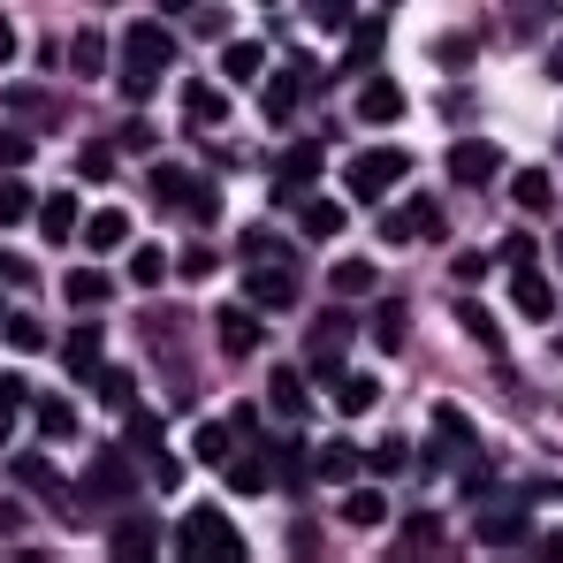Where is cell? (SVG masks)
<instances>
[{
	"label": "cell",
	"mask_w": 563,
	"mask_h": 563,
	"mask_svg": "<svg viewBox=\"0 0 563 563\" xmlns=\"http://www.w3.org/2000/svg\"><path fill=\"white\" fill-rule=\"evenodd\" d=\"M176 556L184 563H244V533H229V518L213 510V503H198L184 510V526H176Z\"/></svg>",
	"instance_id": "obj_1"
},
{
	"label": "cell",
	"mask_w": 563,
	"mask_h": 563,
	"mask_svg": "<svg viewBox=\"0 0 563 563\" xmlns=\"http://www.w3.org/2000/svg\"><path fill=\"white\" fill-rule=\"evenodd\" d=\"M168 62H176V31H168V23H130V31H122V77L161 85Z\"/></svg>",
	"instance_id": "obj_2"
},
{
	"label": "cell",
	"mask_w": 563,
	"mask_h": 563,
	"mask_svg": "<svg viewBox=\"0 0 563 563\" xmlns=\"http://www.w3.org/2000/svg\"><path fill=\"white\" fill-rule=\"evenodd\" d=\"M404 168H411V161H404V153H396V145H374V153H358V161H351V168H343V190H351V198H358V206H380V198H388V190L404 184Z\"/></svg>",
	"instance_id": "obj_3"
},
{
	"label": "cell",
	"mask_w": 563,
	"mask_h": 563,
	"mask_svg": "<svg viewBox=\"0 0 563 563\" xmlns=\"http://www.w3.org/2000/svg\"><path fill=\"white\" fill-rule=\"evenodd\" d=\"M244 297H252L260 312H289V305H297V275H289V260H244Z\"/></svg>",
	"instance_id": "obj_4"
},
{
	"label": "cell",
	"mask_w": 563,
	"mask_h": 563,
	"mask_svg": "<svg viewBox=\"0 0 563 563\" xmlns=\"http://www.w3.org/2000/svg\"><path fill=\"white\" fill-rule=\"evenodd\" d=\"M153 198H161V206H190L198 221H213V213H221V198L198 184L190 168H153Z\"/></svg>",
	"instance_id": "obj_5"
},
{
	"label": "cell",
	"mask_w": 563,
	"mask_h": 563,
	"mask_svg": "<svg viewBox=\"0 0 563 563\" xmlns=\"http://www.w3.org/2000/svg\"><path fill=\"white\" fill-rule=\"evenodd\" d=\"M380 236H388V244H419V236H427V244H434V236H442V206H434V198H404V206L380 221Z\"/></svg>",
	"instance_id": "obj_6"
},
{
	"label": "cell",
	"mask_w": 563,
	"mask_h": 563,
	"mask_svg": "<svg viewBox=\"0 0 563 563\" xmlns=\"http://www.w3.org/2000/svg\"><path fill=\"white\" fill-rule=\"evenodd\" d=\"M305 85H312V62H297V69H282V77H267V92H260V114H267L275 130H289V114H297V99H305Z\"/></svg>",
	"instance_id": "obj_7"
},
{
	"label": "cell",
	"mask_w": 563,
	"mask_h": 563,
	"mask_svg": "<svg viewBox=\"0 0 563 563\" xmlns=\"http://www.w3.org/2000/svg\"><path fill=\"white\" fill-rule=\"evenodd\" d=\"M213 335H221V351H236V358H252L267 335H260V305H221L213 312Z\"/></svg>",
	"instance_id": "obj_8"
},
{
	"label": "cell",
	"mask_w": 563,
	"mask_h": 563,
	"mask_svg": "<svg viewBox=\"0 0 563 563\" xmlns=\"http://www.w3.org/2000/svg\"><path fill=\"white\" fill-rule=\"evenodd\" d=\"M495 168H503V153H495L487 137H457V145H450V176H457L465 190L495 184Z\"/></svg>",
	"instance_id": "obj_9"
},
{
	"label": "cell",
	"mask_w": 563,
	"mask_h": 563,
	"mask_svg": "<svg viewBox=\"0 0 563 563\" xmlns=\"http://www.w3.org/2000/svg\"><path fill=\"white\" fill-rule=\"evenodd\" d=\"M85 495H92V503L130 495V457H122V450H92V465H85Z\"/></svg>",
	"instance_id": "obj_10"
},
{
	"label": "cell",
	"mask_w": 563,
	"mask_h": 563,
	"mask_svg": "<svg viewBox=\"0 0 563 563\" xmlns=\"http://www.w3.org/2000/svg\"><path fill=\"white\" fill-rule=\"evenodd\" d=\"M312 184H320V137L289 145V153H282V176H275V190H282V198H305Z\"/></svg>",
	"instance_id": "obj_11"
},
{
	"label": "cell",
	"mask_w": 563,
	"mask_h": 563,
	"mask_svg": "<svg viewBox=\"0 0 563 563\" xmlns=\"http://www.w3.org/2000/svg\"><path fill=\"white\" fill-rule=\"evenodd\" d=\"M510 305L526 320H556V289H549V275H533V267H510Z\"/></svg>",
	"instance_id": "obj_12"
},
{
	"label": "cell",
	"mask_w": 563,
	"mask_h": 563,
	"mask_svg": "<svg viewBox=\"0 0 563 563\" xmlns=\"http://www.w3.org/2000/svg\"><path fill=\"white\" fill-rule=\"evenodd\" d=\"M77 229H85V213H77V198H69V190L38 198V236H46V244H69Z\"/></svg>",
	"instance_id": "obj_13"
},
{
	"label": "cell",
	"mask_w": 563,
	"mask_h": 563,
	"mask_svg": "<svg viewBox=\"0 0 563 563\" xmlns=\"http://www.w3.org/2000/svg\"><path fill=\"white\" fill-rule=\"evenodd\" d=\"M351 114H358V122H396V114H404V92H396L388 77H366L358 99H351Z\"/></svg>",
	"instance_id": "obj_14"
},
{
	"label": "cell",
	"mask_w": 563,
	"mask_h": 563,
	"mask_svg": "<svg viewBox=\"0 0 563 563\" xmlns=\"http://www.w3.org/2000/svg\"><path fill=\"white\" fill-rule=\"evenodd\" d=\"M312 479H335V487H351V479H358V472H366V450H358V442H320V457H312Z\"/></svg>",
	"instance_id": "obj_15"
},
{
	"label": "cell",
	"mask_w": 563,
	"mask_h": 563,
	"mask_svg": "<svg viewBox=\"0 0 563 563\" xmlns=\"http://www.w3.org/2000/svg\"><path fill=\"white\" fill-rule=\"evenodd\" d=\"M221 77H229V85H260V77H267V46H260V38L221 46Z\"/></svg>",
	"instance_id": "obj_16"
},
{
	"label": "cell",
	"mask_w": 563,
	"mask_h": 563,
	"mask_svg": "<svg viewBox=\"0 0 563 563\" xmlns=\"http://www.w3.org/2000/svg\"><path fill=\"white\" fill-rule=\"evenodd\" d=\"M267 404H275V419H305V366H275L267 374Z\"/></svg>",
	"instance_id": "obj_17"
},
{
	"label": "cell",
	"mask_w": 563,
	"mask_h": 563,
	"mask_svg": "<svg viewBox=\"0 0 563 563\" xmlns=\"http://www.w3.org/2000/svg\"><path fill=\"white\" fill-rule=\"evenodd\" d=\"M526 518L518 510H479V549H526Z\"/></svg>",
	"instance_id": "obj_18"
},
{
	"label": "cell",
	"mask_w": 563,
	"mask_h": 563,
	"mask_svg": "<svg viewBox=\"0 0 563 563\" xmlns=\"http://www.w3.org/2000/svg\"><path fill=\"white\" fill-rule=\"evenodd\" d=\"M153 549H161V526H153V518H130V526H114V533H107V556H153Z\"/></svg>",
	"instance_id": "obj_19"
},
{
	"label": "cell",
	"mask_w": 563,
	"mask_h": 563,
	"mask_svg": "<svg viewBox=\"0 0 563 563\" xmlns=\"http://www.w3.org/2000/svg\"><path fill=\"white\" fill-rule=\"evenodd\" d=\"M221 114H229L221 85H184V122L190 130H221Z\"/></svg>",
	"instance_id": "obj_20"
},
{
	"label": "cell",
	"mask_w": 563,
	"mask_h": 563,
	"mask_svg": "<svg viewBox=\"0 0 563 563\" xmlns=\"http://www.w3.org/2000/svg\"><path fill=\"white\" fill-rule=\"evenodd\" d=\"M77 236H85L92 252H122V236H130V213H122V206H99V213L85 221V229H77Z\"/></svg>",
	"instance_id": "obj_21"
},
{
	"label": "cell",
	"mask_w": 563,
	"mask_h": 563,
	"mask_svg": "<svg viewBox=\"0 0 563 563\" xmlns=\"http://www.w3.org/2000/svg\"><path fill=\"white\" fill-rule=\"evenodd\" d=\"M404 335H411V305H404V297H380L374 305V343L380 351H404Z\"/></svg>",
	"instance_id": "obj_22"
},
{
	"label": "cell",
	"mask_w": 563,
	"mask_h": 563,
	"mask_svg": "<svg viewBox=\"0 0 563 563\" xmlns=\"http://www.w3.org/2000/svg\"><path fill=\"white\" fill-rule=\"evenodd\" d=\"M221 479H229L236 495H267V487H275V479H267V457H252V450H229Z\"/></svg>",
	"instance_id": "obj_23"
},
{
	"label": "cell",
	"mask_w": 563,
	"mask_h": 563,
	"mask_svg": "<svg viewBox=\"0 0 563 563\" xmlns=\"http://www.w3.org/2000/svg\"><path fill=\"white\" fill-rule=\"evenodd\" d=\"M229 450H236V427H229V419H206V427L190 434V457H198V465H229Z\"/></svg>",
	"instance_id": "obj_24"
},
{
	"label": "cell",
	"mask_w": 563,
	"mask_h": 563,
	"mask_svg": "<svg viewBox=\"0 0 563 563\" xmlns=\"http://www.w3.org/2000/svg\"><path fill=\"white\" fill-rule=\"evenodd\" d=\"M510 198H518L526 213H549V206H556V184H549V168H518V176H510Z\"/></svg>",
	"instance_id": "obj_25"
},
{
	"label": "cell",
	"mask_w": 563,
	"mask_h": 563,
	"mask_svg": "<svg viewBox=\"0 0 563 563\" xmlns=\"http://www.w3.org/2000/svg\"><path fill=\"white\" fill-rule=\"evenodd\" d=\"M99 351H107V343H99V328H77V335L62 343V366H69L77 380H92L99 374Z\"/></svg>",
	"instance_id": "obj_26"
},
{
	"label": "cell",
	"mask_w": 563,
	"mask_h": 563,
	"mask_svg": "<svg viewBox=\"0 0 563 563\" xmlns=\"http://www.w3.org/2000/svg\"><path fill=\"white\" fill-rule=\"evenodd\" d=\"M107 289H114V282L99 275V267H77V275L62 282V297H69L77 312H99V305H107Z\"/></svg>",
	"instance_id": "obj_27"
},
{
	"label": "cell",
	"mask_w": 563,
	"mask_h": 563,
	"mask_svg": "<svg viewBox=\"0 0 563 563\" xmlns=\"http://www.w3.org/2000/svg\"><path fill=\"white\" fill-rule=\"evenodd\" d=\"M343 526H388V495L380 487H351L343 495Z\"/></svg>",
	"instance_id": "obj_28"
},
{
	"label": "cell",
	"mask_w": 563,
	"mask_h": 563,
	"mask_svg": "<svg viewBox=\"0 0 563 563\" xmlns=\"http://www.w3.org/2000/svg\"><path fill=\"white\" fill-rule=\"evenodd\" d=\"M69 77H107V38L99 31H77L69 38Z\"/></svg>",
	"instance_id": "obj_29"
},
{
	"label": "cell",
	"mask_w": 563,
	"mask_h": 563,
	"mask_svg": "<svg viewBox=\"0 0 563 563\" xmlns=\"http://www.w3.org/2000/svg\"><path fill=\"white\" fill-rule=\"evenodd\" d=\"M328 236H343V206L335 198H305V244H328Z\"/></svg>",
	"instance_id": "obj_30"
},
{
	"label": "cell",
	"mask_w": 563,
	"mask_h": 563,
	"mask_svg": "<svg viewBox=\"0 0 563 563\" xmlns=\"http://www.w3.org/2000/svg\"><path fill=\"white\" fill-rule=\"evenodd\" d=\"M328 388H335V404H343V411H374V404H380V380L374 374H335Z\"/></svg>",
	"instance_id": "obj_31"
},
{
	"label": "cell",
	"mask_w": 563,
	"mask_h": 563,
	"mask_svg": "<svg viewBox=\"0 0 563 563\" xmlns=\"http://www.w3.org/2000/svg\"><path fill=\"white\" fill-rule=\"evenodd\" d=\"M8 472H15V487H31V495H62V479H54V465H46L38 450H23Z\"/></svg>",
	"instance_id": "obj_32"
},
{
	"label": "cell",
	"mask_w": 563,
	"mask_h": 563,
	"mask_svg": "<svg viewBox=\"0 0 563 563\" xmlns=\"http://www.w3.org/2000/svg\"><path fill=\"white\" fill-rule=\"evenodd\" d=\"M457 328H465L479 351H503V328H495V312H487V305H457Z\"/></svg>",
	"instance_id": "obj_33"
},
{
	"label": "cell",
	"mask_w": 563,
	"mask_h": 563,
	"mask_svg": "<svg viewBox=\"0 0 563 563\" xmlns=\"http://www.w3.org/2000/svg\"><path fill=\"white\" fill-rule=\"evenodd\" d=\"M38 434H46V442H69V434H77V411H69L62 396H38Z\"/></svg>",
	"instance_id": "obj_34"
},
{
	"label": "cell",
	"mask_w": 563,
	"mask_h": 563,
	"mask_svg": "<svg viewBox=\"0 0 563 563\" xmlns=\"http://www.w3.org/2000/svg\"><path fill=\"white\" fill-rule=\"evenodd\" d=\"M92 388H99V404H114V411H130V396H137V380L122 374V366H99Z\"/></svg>",
	"instance_id": "obj_35"
},
{
	"label": "cell",
	"mask_w": 563,
	"mask_h": 563,
	"mask_svg": "<svg viewBox=\"0 0 563 563\" xmlns=\"http://www.w3.org/2000/svg\"><path fill=\"white\" fill-rule=\"evenodd\" d=\"M0 335H8L15 351H38V343H46V328H38V312H0Z\"/></svg>",
	"instance_id": "obj_36"
},
{
	"label": "cell",
	"mask_w": 563,
	"mask_h": 563,
	"mask_svg": "<svg viewBox=\"0 0 563 563\" xmlns=\"http://www.w3.org/2000/svg\"><path fill=\"white\" fill-rule=\"evenodd\" d=\"M328 282H335L343 297H366L380 275H374V260H335V275H328Z\"/></svg>",
	"instance_id": "obj_37"
},
{
	"label": "cell",
	"mask_w": 563,
	"mask_h": 563,
	"mask_svg": "<svg viewBox=\"0 0 563 563\" xmlns=\"http://www.w3.org/2000/svg\"><path fill=\"white\" fill-rule=\"evenodd\" d=\"M161 275H168V252H161V244H137V252H130V282H137V289H153Z\"/></svg>",
	"instance_id": "obj_38"
},
{
	"label": "cell",
	"mask_w": 563,
	"mask_h": 563,
	"mask_svg": "<svg viewBox=\"0 0 563 563\" xmlns=\"http://www.w3.org/2000/svg\"><path fill=\"white\" fill-rule=\"evenodd\" d=\"M434 450H472V419L465 411H434Z\"/></svg>",
	"instance_id": "obj_39"
},
{
	"label": "cell",
	"mask_w": 563,
	"mask_h": 563,
	"mask_svg": "<svg viewBox=\"0 0 563 563\" xmlns=\"http://www.w3.org/2000/svg\"><path fill=\"white\" fill-rule=\"evenodd\" d=\"M31 213H38V198H31V184L0 176V221H31Z\"/></svg>",
	"instance_id": "obj_40"
},
{
	"label": "cell",
	"mask_w": 563,
	"mask_h": 563,
	"mask_svg": "<svg viewBox=\"0 0 563 563\" xmlns=\"http://www.w3.org/2000/svg\"><path fill=\"white\" fill-rule=\"evenodd\" d=\"M366 465H374V472H404V465H411V442H404V434H380L374 450H366Z\"/></svg>",
	"instance_id": "obj_41"
},
{
	"label": "cell",
	"mask_w": 563,
	"mask_h": 563,
	"mask_svg": "<svg viewBox=\"0 0 563 563\" xmlns=\"http://www.w3.org/2000/svg\"><path fill=\"white\" fill-rule=\"evenodd\" d=\"M434 62H442L450 77H465V69H472V38H465V31H450V38H434Z\"/></svg>",
	"instance_id": "obj_42"
},
{
	"label": "cell",
	"mask_w": 563,
	"mask_h": 563,
	"mask_svg": "<svg viewBox=\"0 0 563 563\" xmlns=\"http://www.w3.org/2000/svg\"><path fill=\"white\" fill-rule=\"evenodd\" d=\"M305 15H312L320 31H351V15H358V8H351V0H305Z\"/></svg>",
	"instance_id": "obj_43"
},
{
	"label": "cell",
	"mask_w": 563,
	"mask_h": 563,
	"mask_svg": "<svg viewBox=\"0 0 563 563\" xmlns=\"http://www.w3.org/2000/svg\"><path fill=\"white\" fill-rule=\"evenodd\" d=\"M434 533H442V526H434V518L419 510V518L404 526V541H396V556H419V549H434Z\"/></svg>",
	"instance_id": "obj_44"
},
{
	"label": "cell",
	"mask_w": 563,
	"mask_h": 563,
	"mask_svg": "<svg viewBox=\"0 0 563 563\" xmlns=\"http://www.w3.org/2000/svg\"><path fill=\"white\" fill-rule=\"evenodd\" d=\"M244 260H289V236H275V229H252V236H244Z\"/></svg>",
	"instance_id": "obj_45"
},
{
	"label": "cell",
	"mask_w": 563,
	"mask_h": 563,
	"mask_svg": "<svg viewBox=\"0 0 563 563\" xmlns=\"http://www.w3.org/2000/svg\"><path fill=\"white\" fill-rule=\"evenodd\" d=\"M77 176H85V184H107V176H114V145H85Z\"/></svg>",
	"instance_id": "obj_46"
},
{
	"label": "cell",
	"mask_w": 563,
	"mask_h": 563,
	"mask_svg": "<svg viewBox=\"0 0 563 563\" xmlns=\"http://www.w3.org/2000/svg\"><path fill=\"white\" fill-rule=\"evenodd\" d=\"M374 54H380V23H358V31H351V69H366Z\"/></svg>",
	"instance_id": "obj_47"
},
{
	"label": "cell",
	"mask_w": 563,
	"mask_h": 563,
	"mask_svg": "<svg viewBox=\"0 0 563 563\" xmlns=\"http://www.w3.org/2000/svg\"><path fill=\"white\" fill-rule=\"evenodd\" d=\"M130 442L153 457V450H161V419H153V411H130Z\"/></svg>",
	"instance_id": "obj_48"
},
{
	"label": "cell",
	"mask_w": 563,
	"mask_h": 563,
	"mask_svg": "<svg viewBox=\"0 0 563 563\" xmlns=\"http://www.w3.org/2000/svg\"><path fill=\"white\" fill-rule=\"evenodd\" d=\"M31 161V137L23 130H0V168H23Z\"/></svg>",
	"instance_id": "obj_49"
},
{
	"label": "cell",
	"mask_w": 563,
	"mask_h": 563,
	"mask_svg": "<svg viewBox=\"0 0 563 563\" xmlns=\"http://www.w3.org/2000/svg\"><path fill=\"white\" fill-rule=\"evenodd\" d=\"M503 267H533V236H526V229L503 236Z\"/></svg>",
	"instance_id": "obj_50"
},
{
	"label": "cell",
	"mask_w": 563,
	"mask_h": 563,
	"mask_svg": "<svg viewBox=\"0 0 563 563\" xmlns=\"http://www.w3.org/2000/svg\"><path fill=\"white\" fill-rule=\"evenodd\" d=\"M153 487H184V465L168 450H153Z\"/></svg>",
	"instance_id": "obj_51"
},
{
	"label": "cell",
	"mask_w": 563,
	"mask_h": 563,
	"mask_svg": "<svg viewBox=\"0 0 563 563\" xmlns=\"http://www.w3.org/2000/svg\"><path fill=\"white\" fill-rule=\"evenodd\" d=\"M312 335H320V343H343V335H351V312H320V328H312Z\"/></svg>",
	"instance_id": "obj_52"
},
{
	"label": "cell",
	"mask_w": 563,
	"mask_h": 563,
	"mask_svg": "<svg viewBox=\"0 0 563 563\" xmlns=\"http://www.w3.org/2000/svg\"><path fill=\"white\" fill-rule=\"evenodd\" d=\"M8 107H15V114H31V122H46V114H54V107H46V92H15Z\"/></svg>",
	"instance_id": "obj_53"
},
{
	"label": "cell",
	"mask_w": 563,
	"mask_h": 563,
	"mask_svg": "<svg viewBox=\"0 0 563 563\" xmlns=\"http://www.w3.org/2000/svg\"><path fill=\"white\" fill-rule=\"evenodd\" d=\"M0 282H15V289H23V282H31V260H23V252H0Z\"/></svg>",
	"instance_id": "obj_54"
},
{
	"label": "cell",
	"mask_w": 563,
	"mask_h": 563,
	"mask_svg": "<svg viewBox=\"0 0 563 563\" xmlns=\"http://www.w3.org/2000/svg\"><path fill=\"white\" fill-rule=\"evenodd\" d=\"M23 396H31V388H23V374H0V411H15Z\"/></svg>",
	"instance_id": "obj_55"
},
{
	"label": "cell",
	"mask_w": 563,
	"mask_h": 563,
	"mask_svg": "<svg viewBox=\"0 0 563 563\" xmlns=\"http://www.w3.org/2000/svg\"><path fill=\"white\" fill-rule=\"evenodd\" d=\"M184 275H190V282L213 275V252H206V244H190V252H184Z\"/></svg>",
	"instance_id": "obj_56"
},
{
	"label": "cell",
	"mask_w": 563,
	"mask_h": 563,
	"mask_svg": "<svg viewBox=\"0 0 563 563\" xmlns=\"http://www.w3.org/2000/svg\"><path fill=\"white\" fill-rule=\"evenodd\" d=\"M487 275V252H457V282H479Z\"/></svg>",
	"instance_id": "obj_57"
},
{
	"label": "cell",
	"mask_w": 563,
	"mask_h": 563,
	"mask_svg": "<svg viewBox=\"0 0 563 563\" xmlns=\"http://www.w3.org/2000/svg\"><path fill=\"white\" fill-rule=\"evenodd\" d=\"M0 62H15V23L0 15Z\"/></svg>",
	"instance_id": "obj_58"
},
{
	"label": "cell",
	"mask_w": 563,
	"mask_h": 563,
	"mask_svg": "<svg viewBox=\"0 0 563 563\" xmlns=\"http://www.w3.org/2000/svg\"><path fill=\"white\" fill-rule=\"evenodd\" d=\"M15 518H23V510H15V503H0V533H15Z\"/></svg>",
	"instance_id": "obj_59"
},
{
	"label": "cell",
	"mask_w": 563,
	"mask_h": 563,
	"mask_svg": "<svg viewBox=\"0 0 563 563\" xmlns=\"http://www.w3.org/2000/svg\"><path fill=\"white\" fill-rule=\"evenodd\" d=\"M8 434H15V411H0V450H8Z\"/></svg>",
	"instance_id": "obj_60"
},
{
	"label": "cell",
	"mask_w": 563,
	"mask_h": 563,
	"mask_svg": "<svg viewBox=\"0 0 563 563\" xmlns=\"http://www.w3.org/2000/svg\"><path fill=\"white\" fill-rule=\"evenodd\" d=\"M549 77H563V46H549Z\"/></svg>",
	"instance_id": "obj_61"
},
{
	"label": "cell",
	"mask_w": 563,
	"mask_h": 563,
	"mask_svg": "<svg viewBox=\"0 0 563 563\" xmlns=\"http://www.w3.org/2000/svg\"><path fill=\"white\" fill-rule=\"evenodd\" d=\"M161 8H168V15H176V8H190V0H161Z\"/></svg>",
	"instance_id": "obj_62"
},
{
	"label": "cell",
	"mask_w": 563,
	"mask_h": 563,
	"mask_svg": "<svg viewBox=\"0 0 563 563\" xmlns=\"http://www.w3.org/2000/svg\"><path fill=\"white\" fill-rule=\"evenodd\" d=\"M556 260H563V236H556Z\"/></svg>",
	"instance_id": "obj_63"
},
{
	"label": "cell",
	"mask_w": 563,
	"mask_h": 563,
	"mask_svg": "<svg viewBox=\"0 0 563 563\" xmlns=\"http://www.w3.org/2000/svg\"><path fill=\"white\" fill-rule=\"evenodd\" d=\"M380 8H388V0H380Z\"/></svg>",
	"instance_id": "obj_64"
}]
</instances>
